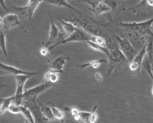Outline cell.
<instances>
[{"instance_id":"9c48e42d","label":"cell","mask_w":153,"mask_h":123,"mask_svg":"<svg viewBox=\"0 0 153 123\" xmlns=\"http://www.w3.org/2000/svg\"><path fill=\"white\" fill-rule=\"evenodd\" d=\"M146 44L144 45L140 52L136 54L133 60L128 64L129 69L132 73V74L134 76H137L140 74L142 61L145 55L146 54Z\"/></svg>"},{"instance_id":"e575fe53","label":"cell","mask_w":153,"mask_h":123,"mask_svg":"<svg viewBox=\"0 0 153 123\" xmlns=\"http://www.w3.org/2000/svg\"><path fill=\"white\" fill-rule=\"evenodd\" d=\"M0 4L2 5V7L5 9L7 11H8V10L7 8V7H5V2L4 1H0Z\"/></svg>"},{"instance_id":"836d02e7","label":"cell","mask_w":153,"mask_h":123,"mask_svg":"<svg viewBox=\"0 0 153 123\" xmlns=\"http://www.w3.org/2000/svg\"><path fill=\"white\" fill-rule=\"evenodd\" d=\"M146 1L148 7L153 8V0H146Z\"/></svg>"},{"instance_id":"7c38bea8","label":"cell","mask_w":153,"mask_h":123,"mask_svg":"<svg viewBox=\"0 0 153 123\" xmlns=\"http://www.w3.org/2000/svg\"><path fill=\"white\" fill-rule=\"evenodd\" d=\"M68 59H69V58L66 55H60L53 60L48 61L50 70L57 71L59 73H63L64 66Z\"/></svg>"},{"instance_id":"d6a6232c","label":"cell","mask_w":153,"mask_h":123,"mask_svg":"<svg viewBox=\"0 0 153 123\" xmlns=\"http://www.w3.org/2000/svg\"><path fill=\"white\" fill-rule=\"evenodd\" d=\"M94 77L96 78V79L98 82H102V80L103 79V77H102V75L99 73H96L95 74H94Z\"/></svg>"},{"instance_id":"5bb4252c","label":"cell","mask_w":153,"mask_h":123,"mask_svg":"<svg viewBox=\"0 0 153 123\" xmlns=\"http://www.w3.org/2000/svg\"><path fill=\"white\" fill-rule=\"evenodd\" d=\"M48 4H51V5H56V6H57V7H66L68 8H70V9H72L75 11H76L77 13L81 14V15L82 16H84L85 17H87V18H88L89 19H91L92 21H93L95 23H97L96 22L94 21V19L91 17H90V16H88L87 14H85V13H82L81 11H80L79 10H77L76 8H75L74 7H72V5H71L66 1H65V0H47V1H45Z\"/></svg>"},{"instance_id":"ba28073f","label":"cell","mask_w":153,"mask_h":123,"mask_svg":"<svg viewBox=\"0 0 153 123\" xmlns=\"http://www.w3.org/2000/svg\"><path fill=\"white\" fill-rule=\"evenodd\" d=\"M31 77L29 75H17L14 76L16 81V90L14 95V103L20 106L23 101V94L24 92V85L27 79Z\"/></svg>"},{"instance_id":"603a6c76","label":"cell","mask_w":153,"mask_h":123,"mask_svg":"<svg viewBox=\"0 0 153 123\" xmlns=\"http://www.w3.org/2000/svg\"><path fill=\"white\" fill-rule=\"evenodd\" d=\"M14 95L2 99L1 101V104L0 106V116L2 115L6 110H8L9 106L14 101Z\"/></svg>"},{"instance_id":"4fadbf2b","label":"cell","mask_w":153,"mask_h":123,"mask_svg":"<svg viewBox=\"0 0 153 123\" xmlns=\"http://www.w3.org/2000/svg\"><path fill=\"white\" fill-rule=\"evenodd\" d=\"M47 11L50 17L51 23H50V31H49V33H48V35H49L48 40L45 44V45L44 46L48 47L52 43V42L58 37L60 33H59V28L56 25V24L54 23V21H53V19L51 16L50 15V14L49 13V12L47 10Z\"/></svg>"},{"instance_id":"ac0fdd59","label":"cell","mask_w":153,"mask_h":123,"mask_svg":"<svg viewBox=\"0 0 153 123\" xmlns=\"http://www.w3.org/2000/svg\"><path fill=\"white\" fill-rule=\"evenodd\" d=\"M59 19L62 24L63 31L66 35L69 36L76 30L77 28L71 22L62 20L61 18H59Z\"/></svg>"},{"instance_id":"30bf717a","label":"cell","mask_w":153,"mask_h":123,"mask_svg":"<svg viewBox=\"0 0 153 123\" xmlns=\"http://www.w3.org/2000/svg\"><path fill=\"white\" fill-rule=\"evenodd\" d=\"M10 74L13 75L14 76L17 75H29V76H34L38 75L39 73L37 72H32L22 70L21 69L17 68L11 65H8L0 62V76Z\"/></svg>"},{"instance_id":"74e56055","label":"cell","mask_w":153,"mask_h":123,"mask_svg":"<svg viewBox=\"0 0 153 123\" xmlns=\"http://www.w3.org/2000/svg\"><path fill=\"white\" fill-rule=\"evenodd\" d=\"M25 123H30V122H29V121H26V120H25Z\"/></svg>"},{"instance_id":"cb8c5ba5","label":"cell","mask_w":153,"mask_h":123,"mask_svg":"<svg viewBox=\"0 0 153 123\" xmlns=\"http://www.w3.org/2000/svg\"><path fill=\"white\" fill-rule=\"evenodd\" d=\"M89 41L103 47H108L107 40L103 36H90Z\"/></svg>"},{"instance_id":"44dd1931","label":"cell","mask_w":153,"mask_h":123,"mask_svg":"<svg viewBox=\"0 0 153 123\" xmlns=\"http://www.w3.org/2000/svg\"><path fill=\"white\" fill-rule=\"evenodd\" d=\"M19 107L20 110V113L23 115V116L25 117L26 121L30 122V123H35L33 115H32L30 109L25 106L22 105L19 106Z\"/></svg>"},{"instance_id":"d6986e66","label":"cell","mask_w":153,"mask_h":123,"mask_svg":"<svg viewBox=\"0 0 153 123\" xmlns=\"http://www.w3.org/2000/svg\"><path fill=\"white\" fill-rule=\"evenodd\" d=\"M39 110L42 116L46 121H50L55 120L54 116L53 115L51 107L45 105H43L42 104H40Z\"/></svg>"},{"instance_id":"8d00e7d4","label":"cell","mask_w":153,"mask_h":123,"mask_svg":"<svg viewBox=\"0 0 153 123\" xmlns=\"http://www.w3.org/2000/svg\"><path fill=\"white\" fill-rule=\"evenodd\" d=\"M2 21V18L1 17H0V25H1Z\"/></svg>"},{"instance_id":"5b68a950","label":"cell","mask_w":153,"mask_h":123,"mask_svg":"<svg viewBox=\"0 0 153 123\" xmlns=\"http://www.w3.org/2000/svg\"><path fill=\"white\" fill-rule=\"evenodd\" d=\"M90 35L87 34L85 32H84L81 29L77 28L76 30L71 35H69L68 38H64L60 41H59L58 42L56 43L53 45H51L48 47L49 50H52L54 49L56 46L60 44H64L68 43L71 42H81V41H84L86 42L89 40Z\"/></svg>"},{"instance_id":"4316f807","label":"cell","mask_w":153,"mask_h":123,"mask_svg":"<svg viewBox=\"0 0 153 123\" xmlns=\"http://www.w3.org/2000/svg\"><path fill=\"white\" fill-rule=\"evenodd\" d=\"M98 107L97 104H95L93 106L92 111L90 112V116L89 118V123H96L98 119V116L96 113V110Z\"/></svg>"},{"instance_id":"8fae6325","label":"cell","mask_w":153,"mask_h":123,"mask_svg":"<svg viewBox=\"0 0 153 123\" xmlns=\"http://www.w3.org/2000/svg\"><path fill=\"white\" fill-rule=\"evenodd\" d=\"M1 26L3 29L8 31L17 26H19L25 32H27V30L21 25L20 21L17 14L14 13H9L2 18Z\"/></svg>"},{"instance_id":"52a82bcc","label":"cell","mask_w":153,"mask_h":123,"mask_svg":"<svg viewBox=\"0 0 153 123\" xmlns=\"http://www.w3.org/2000/svg\"><path fill=\"white\" fill-rule=\"evenodd\" d=\"M117 39L120 46V50L130 63L136 55L137 52L130 42L127 38H121L117 35Z\"/></svg>"},{"instance_id":"6da1fadb","label":"cell","mask_w":153,"mask_h":123,"mask_svg":"<svg viewBox=\"0 0 153 123\" xmlns=\"http://www.w3.org/2000/svg\"><path fill=\"white\" fill-rule=\"evenodd\" d=\"M153 23V17L141 22H122L120 23V25L123 27L128 28L132 30L135 34L142 39L145 35H149L153 36V32L152 31V25Z\"/></svg>"},{"instance_id":"e0dca14e","label":"cell","mask_w":153,"mask_h":123,"mask_svg":"<svg viewBox=\"0 0 153 123\" xmlns=\"http://www.w3.org/2000/svg\"><path fill=\"white\" fill-rule=\"evenodd\" d=\"M59 73L52 70H48L44 75V82H49L51 84L56 83L59 80Z\"/></svg>"},{"instance_id":"2e32d148","label":"cell","mask_w":153,"mask_h":123,"mask_svg":"<svg viewBox=\"0 0 153 123\" xmlns=\"http://www.w3.org/2000/svg\"><path fill=\"white\" fill-rule=\"evenodd\" d=\"M108 62V60L104 59H97V60H94V61H91L88 62L84 63V64H76V67L81 70L85 69V68L88 67H91L94 69H97L98 68L100 65L102 63H106Z\"/></svg>"},{"instance_id":"7a4b0ae2","label":"cell","mask_w":153,"mask_h":123,"mask_svg":"<svg viewBox=\"0 0 153 123\" xmlns=\"http://www.w3.org/2000/svg\"><path fill=\"white\" fill-rule=\"evenodd\" d=\"M107 56L108 58V65L106 70L108 76L110 75L113 71L120 70L124 65L129 64L128 61L118 48L109 50V54Z\"/></svg>"},{"instance_id":"f546056e","label":"cell","mask_w":153,"mask_h":123,"mask_svg":"<svg viewBox=\"0 0 153 123\" xmlns=\"http://www.w3.org/2000/svg\"><path fill=\"white\" fill-rule=\"evenodd\" d=\"M65 110L66 111H68L70 114L72 116H76L77 115H79V113L80 112V110L76 108V107H65Z\"/></svg>"},{"instance_id":"3957f363","label":"cell","mask_w":153,"mask_h":123,"mask_svg":"<svg viewBox=\"0 0 153 123\" xmlns=\"http://www.w3.org/2000/svg\"><path fill=\"white\" fill-rule=\"evenodd\" d=\"M53 85V84L49 82H43L38 85L27 89L23 92V100H25L30 104H36L38 95L43 93Z\"/></svg>"},{"instance_id":"d590c367","label":"cell","mask_w":153,"mask_h":123,"mask_svg":"<svg viewBox=\"0 0 153 123\" xmlns=\"http://www.w3.org/2000/svg\"><path fill=\"white\" fill-rule=\"evenodd\" d=\"M151 71H152V76H153V64L151 65Z\"/></svg>"},{"instance_id":"4dcf8cb0","label":"cell","mask_w":153,"mask_h":123,"mask_svg":"<svg viewBox=\"0 0 153 123\" xmlns=\"http://www.w3.org/2000/svg\"><path fill=\"white\" fill-rule=\"evenodd\" d=\"M49 49H48V47H45V46H43L40 49H39V53L43 56H48L49 55Z\"/></svg>"},{"instance_id":"7402d4cb","label":"cell","mask_w":153,"mask_h":123,"mask_svg":"<svg viewBox=\"0 0 153 123\" xmlns=\"http://www.w3.org/2000/svg\"><path fill=\"white\" fill-rule=\"evenodd\" d=\"M88 46L93 50L96 51V52H102L105 53L106 56H108V55L109 54V49L108 47H105L99 45H97L90 41H87L85 42Z\"/></svg>"},{"instance_id":"9a60e30c","label":"cell","mask_w":153,"mask_h":123,"mask_svg":"<svg viewBox=\"0 0 153 123\" xmlns=\"http://www.w3.org/2000/svg\"><path fill=\"white\" fill-rule=\"evenodd\" d=\"M88 10L93 12L96 16H99L100 15L110 11L111 8L103 1H98L97 3L95 5L94 7L88 8Z\"/></svg>"},{"instance_id":"1f68e13d","label":"cell","mask_w":153,"mask_h":123,"mask_svg":"<svg viewBox=\"0 0 153 123\" xmlns=\"http://www.w3.org/2000/svg\"><path fill=\"white\" fill-rule=\"evenodd\" d=\"M104 2L111 8V10L115 8L117 6V2L115 1H104Z\"/></svg>"},{"instance_id":"277c9868","label":"cell","mask_w":153,"mask_h":123,"mask_svg":"<svg viewBox=\"0 0 153 123\" xmlns=\"http://www.w3.org/2000/svg\"><path fill=\"white\" fill-rule=\"evenodd\" d=\"M42 2L41 0H29L27 1V4L24 7H19L13 5L12 7L14 10L17 11L20 15L32 20L35 11L36 10L40 3Z\"/></svg>"},{"instance_id":"83f0119b","label":"cell","mask_w":153,"mask_h":123,"mask_svg":"<svg viewBox=\"0 0 153 123\" xmlns=\"http://www.w3.org/2000/svg\"><path fill=\"white\" fill-rule=\"evenodd\" d=\"M78 115L80 118L81 123H89V118H90V112L80 111Z\"/></svg>"},{"instance_id":"d4e9b609","label":"cell","mask_w":153,"mask_h":123,"mask_svg":"<svg viewBox=\"0 0 153 123\" xmlns=\"http://www.w3.org/2000/svg\"><path fill=\"white\" fill-rule=\"evenodd\" d=\"M51 109L52 113H53L54 119L59 120V121H61L62 122H64L65 120L64 119L63 112H62L61 110H60L57 107H55L54 106H52L51 107Z\"/></svg>"},{"instance_id":"8992f818","label":"cell","mask_w":153,"mask_h":123,"mask_svg":"<svg viewBox=\"0 0 153 123\" xmlns=\"http://www.w3.org/2000/svg\"><path fill=\"white\" fill-rule=\"evenodd\" d=\"M66 20L68 22H71L77 28L81 29L90 36H102L100 35L101 31L100 29L87 23L86 21H84L83 20L77 19H67Z\"/></svg>"},{"instance_id":"484cf974","label":"cell","mask_w":153,"mask_h":123,"mask_svg":"<svg viewBox=\"0 0 153 123\" xmlns=\"http://www.w3.org/2000/svg\"><path fill=\"white\" fill-rule=\"evenodd\" d=\"M0 48L3 52L4 55L7 56V52L5 45V35L0 29Z\"/></svg>"},{"instance_id":"ffe728a7","label":"cell","mask_w":153,"mask_h":123,"mask_svg":"<svg viewBox=\"0 0 153 123\" xmlns=\"http://www.w3.org/2000/svg\"><path fill=\"white\" fill-rule=\"evenodd\" d=\"M146 44V54L147 55V61L152 65L153 64V36H150Z\"/></svg>"},{"instance_id":"f1b7e54d","label":"cell","mask_w":153,"mask_h":123,"mask_svg":"<svg viewBox=\"0 0 153 123\" xmlns=\"http://www.w3.org/2000/svg\"><path fill=\"white\" fill-rule=\"evenodd\" d=\"M7 110H8L10 113H13V114H17V113H20L19 106H18L16 103H14V101L10 104Z\"/></svg>"}]
</instances>
